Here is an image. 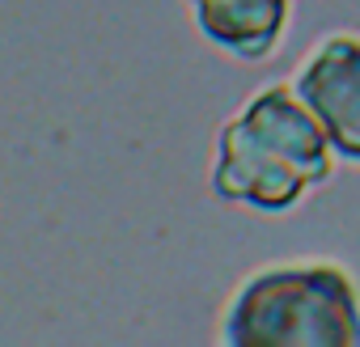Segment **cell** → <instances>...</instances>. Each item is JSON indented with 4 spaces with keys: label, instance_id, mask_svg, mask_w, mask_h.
I'll return each instance as SVG.
<instances>
[{
    "label": "cell",
    "instance_id": "1",
    "mask_svg": "<svg viewBox=\"0 0 360 347\" xmlns=\"http://www.w3.org/2000/svg\"><path fill=\"white\" fill-rule=\"evenodd\" d=\"M335 169V148L292 85L259 89L217 136L212 195L255 212H288Z\"/></svg>",
    "mask_w": 360,
    "mask_h": 347
},
{
    "label": "cell",
    "instance_id": "2",
    "mask_svg": "<svg viewBox=\"0 0 360 347\" xmlns=\"http://www.w3.org/2000/svg\"><path fill=\"white\" fill-rule=\"evenodd\" d=\"M229 347H360V292L335 263H276L242 280L221 317Z\"/></svg>",
    "mask_w": 360,
    "mask_h": 347
},
{
    "label": "cell",
    "instance_id": "3",
    "mask_svg": "<svg viewBox=\"0 0 360 347\" xmlns=\"http://www.w3.org/2000/svg\"><path fill=\"white\" fill-rule=\"evenodd\" d=\"M292 89L322 123L335 157L360 165V34L322 39L297 64Z\"/></svg>",
    "mask_w": 360,
    "mask_h": 347
},
{
    "label": "cell",
    "instance_id": "4",
    "mask_svg": "<svg viewBox=\"0 0 360 347\" xmlns=\"http://www.w3.org/2000/svg\"><path fill=\"white\" fill-rule=\"evenodd\" d=\"M195 30L225 55L259 64L288 30L292 0H187Z\"/></svg>",
    "mask_w": 360,
    "mask_h": 347
}]
</instances>
